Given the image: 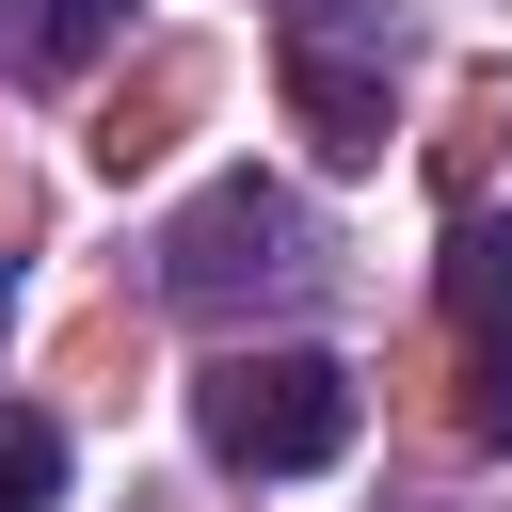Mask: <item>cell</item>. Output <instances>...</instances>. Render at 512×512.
Wrapping results in <instances>:
<instances>
[{
	"instance_id": "7a4b0ae2",
	"label": "cell",
	"mask_w": 512,
	"mask_h": 512,
	"mask_svg": "<svg viewBox=\"0 0 512 512\" xmlns=\"http://www.w3.org/2000/svg\"><path fill=\"white\" fill-rule=\"evenodd\" d=\"M160 288H176L192 320H240V304L320 288V224H304V192H288V176H208V192L160 224Z\"/></svg>"
},
{
	"instance_id": "277c9868",
	"label": "cell",
	"mask_w": 512,
	"mask_h": 512,
	"mask_svg": "<svg viewBox=\"0 0 512 512\" xmlns=\"http://www.w3.org/2000/svg\"><path fill=\"white\" fill-rule=\"evenodd\" d=\"M112 32H128V0H0V64L16 80H80Z\"/></svg>"
},
{
	"instance_id": "6da1fadb",
	"label": "cell",
	"mask_w": 512,
	"mask_h": 512,
	"mask_svg": "<svg viewBox=\"0 0 512 512\" xmlns=\"http://www.w3.org/2000/svg\"><path fill=\"white\" fill-rule=\"evenodd\" d=\"M192 432H208V464H240V480H304V464L352 448V368L304 352V336L208 352V368H192Z\"/></svg>"
},
{
	"instance_id": "8992f818",
	"label": "cell",
	"mask_w": 512,
	"mask_h": 512,
	"mask_svg": "<svg viewBox=\"0 0 512 512\" xmlns=\"http://www.w3.org/2000/svg\"><path fill=\"white\" fill-rule=\"evenodd\" d=\"M48 496H64V432L32 400H0V512H48Z\"/></svg>"
},
{
	"instance_id": "52a82bcc",
	"label": "cell",
	"mask_w": 512,
	"mask_h": 512,
	"mask_svg": "<svg viewBox=\"0 0 512 512\" xmlns=\"http://www.w3.org/2000/svg\"><path fill=\"white\" fill-rule=\"evenodd\" d=\"M464 432H480V448H512V336L480 352V400H464Z\"/></svg>"
},
{
	"instance_id": "3957f363",
	"label": "cell",
	"mask_w": 512,
	"mask_h": 512,
	"mask_svg": "<svg viewBox=\"0 0 512 512\" xmlns=\"http://www.w3.org/2000/svg\"><path fill=\"white\" fill-rule=\"evenodd\" d=\"M288 112H304V144L352 176V160H384V80L368 64H336V48H288Z\"/></svg>"
},
{
	"instance_id": "5b68a950",
	"label": "cell",
	"mask_w": 512,
	"mask_h": 512,
	"mask_svg": "<svg viewBox=\"0 0 512 512\" xmlns=\"http://www.w3.org/2000/svg\"><path fill=\"white\" fill-rule=\"evenodd\" d=\"M448 320L512 336V224H496V208H464V224H448Z\"/></svg>"
}]
</instances>
